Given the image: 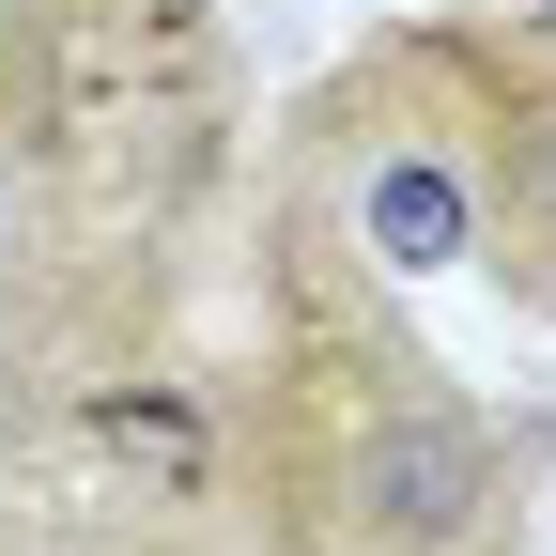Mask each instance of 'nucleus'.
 <instances>
[{"label":"nucleus","mask_w":556,"mask_h":556,"mask_svg":"<svg viewBox=\"0 0 556 556\" xmlns=\"http://www.w3.org/2000/svg\"><path fill=\"white\" fill-rule=\"evenodd\" d=\"M356 232H371L387 278H433V263H464V232H479V186L433 155V139H387V170L356 186Z\"/></svg>","instance_id":"nucleus-2"},{"label":"nucleus","mask_w":556,"mask_h":556,"mask_svg":"<svg viewBox=\"0 0 556 556\" xmlns=\"http://www.w3.org/2000/svg\"><path fill=\"white\" fill-rule=\"evenodd\" d=\"M0 556H93V541H62V526H16V541H0Z\"/></svg>","instance_id":"nucleus-4"},{"label":"nucleus","mask_w":556,"mask_h":556,"mask_svg":"<svg viewBox=\"0 0 556 556\" xmlns=\"http://www.w3.org/2000/svg\"><path fill=\"white\" fill-rule=\"evenodd\" d=\"M510 16H526V31H541V47H556V0H510Z\"/></svg>","instance_id":"nucleus-5"},{"label":"nucleus","mask_w":556,"mask_h":556,"mask_svg":"<svg viewBox=\"0 0 556 556\" xmlns=\"http://www.w3.org/2000/svg\"><path fill=\"white\" fill-rule=\"evenodd\" d=\"M479 526H495V433L433 371H387L340 433V541L356 556H464Z\"/></svg>","instance_id":"nucleus-1"},{"label":"nucleus","mask_w":556,"mask_h":556,"mask_svg":"<svg viewBox=\"0 0 556 556\" xmlns=\"http://www.w3.org/2000/svg\"><path fill=\"white\" fill-rule=\"evenodd\" d=\"M526 186H541V217H556V124H541V139H526Z\"/></svg>","instance_id":"nucleus-3"}]
</instances>
